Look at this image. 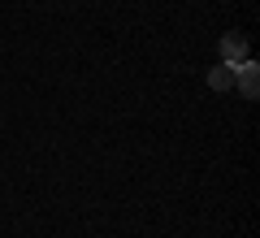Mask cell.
Returning a JSON list of instances; mask_svg holds the SVG:
<instances>
[{
  "mask_svg": "<svg viewBox=\"0 0 260 238\" xmlns=\"http://www.w3.org/2000/svg\"><path fill=\"white\" fill-rule=\"evenodd\" d=\"M234 87H239L243 100H256L260 95V65L256 61H239L234 65Z\"/></svg>",
  "mask_w": 260,
  "mask_h": 238,
  "instance_id": "1",
  "label": "cell"
},
{
  "mask_svg": "<svg viewBox=\"0 0 260 238\" xmlns=\"http://www.w3.org/2000/svg\"><path fill=\"white\" fill-rule=\"evenodd\" d=\"M239 61H247V35L230 30V35H221V65H239Z\"/></svg>",
  "mask_w": 260,
  "mask_h": 238,
  "instance_id": "2",
  "label": "cell"
},
{
  "mask_svg": "<svg viewBox=\"0 0 260 238\" xmlns=\"http://www.w3.org/2000/svg\"><path fill=\"white\" fill-rule=\"evenodd\" d=\"M234 87V65H217L208 70V91H230Z\"/></svg>",
  "mask_w": 260,
  "mask_h": 238,
  "instance_id": "3",
  "label": "cell"
}]
</instances>
